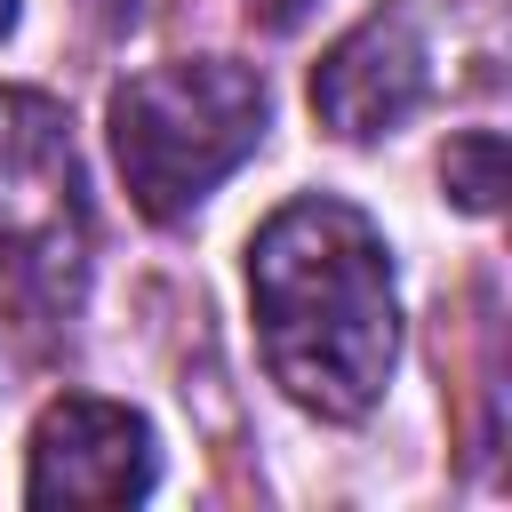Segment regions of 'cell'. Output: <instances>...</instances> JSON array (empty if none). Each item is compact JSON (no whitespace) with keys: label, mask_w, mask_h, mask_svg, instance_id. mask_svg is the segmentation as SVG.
I'll return each mask as SVG.
<instances>
[{"label":"cell","mask_w":512,"mask_h":512,"mask_svg":"<svg viewBox=\"0 0 512 512\" xmlns=\"http://www.w3.org/2000/svg\"><path fill=\"white\" fill-rule=\"evenodd\" d=\"M424 96H432V8L424 0H384L312 64V112L344 144L392 136Z\"/></svg>","instance_id":"4"},{"label":"cell","mask_w":512,"mask_h":512,"mask_svg":"<svg viewBox=\"0 0 512 512\" xmlns=\"http://www.w3.org/2000/svg\"><path fill=\"white\" fill-rule=\"evenodd\" d=\"M304 8H312V0H248V16H256V24H272V32H288Z\"/></svg>","instance_id":"7"},{"label":"cell","mask_w":512,"mask_h":512,"mask_svg":"<svg viewBox=\"0 0 512 512\" xmlns=\"http://www.w3.org/2000/svg\"><path fill=\"white\" fill-rule=\"evenodd\" d=\"M160 480L152 424L120 400L64 392L40 408L24 448V504H144Z\"/></svg>","instance_id":"5"},{"label":"cell","mask_w":512,"mask_h":512,"mask_svg":"<svg viewBox=\"0 0 512 512\" xmlns=\"http://www.w3.org/2000/svg\"><path fill=\"white\" fill-rule=\"evenodd\" d=\"M88 272L80 152L48 96L0 88V296L24 312H72Z\"/></svg>","instance_id":"3"},{"label":"cell","mask_w":512,"mask_h":512,"mask_svg":"<svg viewBox=\"0 0 512 512\" xmlns=\"http://www.w3.org/2000/svg\"><path fill=\"white\" fill-rule=\"evenodd\" d=\"M264 120H272L264 72H248V64H232V56L152 64V72L120 80V88H112V112H104L120 184H128V200H136L152 224L192 216V208L264 144Z\"/></svg>","instance_id":"2"},{"label":"cell","mask_w":512,"mask_h":512,"mask_svg":"<svg viewBox=\"0 0 512 512\" xmlns=\"http://www.w3.org/2000/svg\"><path fill=\"white\" fill-rule=\"evenodd\" d=\"M8 32H16V0H0V40H8Z\"/></svg>","instance_id":"8"},{"label":"cell","mask_w":512,"mask_h":512,"mask_svg":"<svg viewBox=\"0 0 512 512\" xmlns=\"http://www.w3.org/2000/svg\"><path fill=\"white\" fill-rule=\"evenodd\" d=\"M248 312L272 384L328 424H360L400 360V288L384 232L336 200L304 192L272 208L248 240Z\"/></svg>","instance_id":"1"},{"label":"cell","mask_w":512,"mask_h":512,"mask_svg":"<svg viewBox=\"0 0 512 512\" xmlns=\"http://www.w3.org/2000/svg\"><path fill=\"white\" fill-rule=\"evenodd\" d=\"M440 184H448V200H456L464 216H488V208L504 200V136H496V128L456 136L448 160H440Z\"/></svg>","instance_id":"6"}]
</instances>
